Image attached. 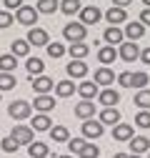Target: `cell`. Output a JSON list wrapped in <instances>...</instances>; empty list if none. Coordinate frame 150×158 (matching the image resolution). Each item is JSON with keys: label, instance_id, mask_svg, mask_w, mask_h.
Wrapping results in <instances>:
<instances>
[{"label": "cell", "instance_id": "obj_1", "mask_svg": "<svg viewBox=\"0 0 150 158\" xmlns=\"http://www.w3.org/2000/svg\"><path fill=\"white\" fill-rule=\"evenodd\" d=\"M38 8H33V5H20L15 10V23H20V25H25V28H33L35 23H38Z\"/></svg>", "mask_w": 150, "mask_h": 158}, {"label": "cell", "instance_id": "obj_2", "mask_svg": "<svg viewBox=\"0 0 150 158\" xmlns=\"http://www.w3.org/2000/svg\"><path fill=\"white\" fill-rule=\"evenodd\" d=\"M85 35H88V25H83L80 20L78 23H68L63 28V38L68 43H78V40H85Z\"/></svg>", "mask_w": 150, "mask_h": 158}, {"label": "cell", "instance_id": "obj_3", "mask_svg": "<svg viewBox=\"0 0 150 158\" xmlns=\"http://www.w3.org/2000/svg\"><path fill=\"white\" fill-rule=\"evenodd\" d=\"M30 113H33V106L28 101H13L8 106V115L15 121H25V118H30Z\"/></svg>", "mask_w": 150, "mask_h": 158}, {"label": "cell", "instance_id": "obj_4", "mask_svg": "<svg viewBox=\"0 0 150 158\" xmlns=\"http://www.w3.org/2000/svg\"><path fill=\"white\" fill-rule=\"evenodd\" d=\"M25 40H28L30 45L45 48V45L50 43V35H48V30H45V28H38V25H33V28H28V38H25Z\"/></svg>", "mask_w": 150, "mask_h": 158}, {"label": "cell", "instance_id": "obj_5", "mask_svg": "<svg viewBox=\"0 0 150 158\" xmlns=\"http://www.w3.org/2000/svg\"><path fill=\"white\" fill-rule=\"evenodd\" d=\"M38 113H50V110H55V98L50 95V93H38L35 95V101L30 103Z\"/></svg>", "mask_w": 150, "mask_h": 158}, {"label": "cell", "instance_id": "obj_6", "mask_svg": "<svg viewBox=\"0 0 150 158\" xmlns=\"http://www.w3.org/2000/svg\"><path fill=\"white\" fill-rule=\"evenodd\" d=\"M105 131V126L100 121H95V118H85L83 123V138H90V141H95V138H100Z\"/></svg>", "mask_w": 150, "mask_h": 158}, {"label": "cell", "instance_id": "obj_7", "mask_svg": "<svg viewBox=\"0 0 150 158\" xmlns=\"http://www.w3.org/2000/svg\"><path fill=\"white\" fill-rule=\"evenodd\" d=\"M118 55L123 58L125 63H135V60H138V55H140V48H138V43H135V40H128V43L123 40V43H120Z\"/></svg>", "mask_w": 150, "mask_h": 158}, {"label": "cell", "instance_id": "obj_8", "mask_svg": "<svg viewBox=\"0 0 150 158\" xmlns=\"http://www.w3.org/2000/svg\"><path fill=\"white\" fill-rule=\"evenodd\" d=\"M80 23L83 25H95L100 18H103V10L98 8V5H88V8H80Z\"/></svg>", "mask_w": 150, "mask_h": 158}, {"label": "cell", "instance_id": "obj_9", "mask_svg": "<svg viewBox=\"0 0 150 158\" xmlns=\"http://www.w3.org/2000/svg\"><path fill=\"white\" fill-rule=\"evenodd\" d=\"M115 73H112L108 65H100L98 70H95V75H93V81H95L98 85H103V88H108V85H112V83H115Z\"/></svg>", "mask_w": 150, "mask_h": 158}, {"label": "cell", "instance_id": "obj_10", "mask_svg": "<svg viewBox=\"0 0 150 158\" xmlns=\"http://www.w3.org/2000/svg\"><path fill=\"white\" fill-rule=\"evenodd\" d=\"M98 101H100V106L103 108H108V106H118L120 103V93L115 90V88H103L100 93H98Z\"/></svg>", "mask_w": 150, "mask_h": 158}, {"label": "cell", "instance_id": "obj_11", "mask_svg": "<svg viewBox=\"0 0 150 158\" xmlns=\"http://www.w3.org/2000/svg\"><path fill=\"white\" fill-rule=\"evenodd\" d=\"M105 20H108L110 25H120V23H125V20H128V13H125V8L110 5V8L105 10Z\"/></svg>", "mask_w": 150, "mask_h": 158}, {"label": "cell", "instance_id": "obj_12", "mask_svg": "<svg viewBox=\"0 0 150 158\" xmlns=\"http://www.w3.org/2000/svg\"><path fill=\"white\" fill-rule=\"evenodd\" d=\"M10 135H13L20 146H28V143H33V141H35V138H33V128H28V126H23V123H20V126H15Z\"/></svg>", "mask_w": 150, "mask_h": 158}, {"label": "cell", "instance_id": "obj_13", "mask_svg": "<svg viewBox=\"0 0 150 158\" xmlns=\"http://www.w3.org/2000/svg\"><path fill=\"white\" fill-rule=\"evenodd\" d=\"M123 35L128 38V40H140V38L145 35V25L138 20V23H128L125 20V28H123Z\"/></svg>", "mask_w": 150, "mask_h": 158}, {"label": "cell", "instance_id": "obj_14", "mask_svg": "<svg viewBox=\"0 0 150 158\" xmlns=\"http://www.w3.org/2000/svg\"><path fill=\"white\" fill-rule=\"evenodd\" d=\"M98 121H100L103 126H115V123H120V110H118L115 106H108V108L100 110V118H98Z\"/></svg>", "mask_w": 150, "mask_h": 158}, {"label": "cell", "instance_id": "obj_15", "mask_svg": "<svg viewBox=\"0 0 150 158\" xmlns=\"http://www.w3.org/2000/svg\"><path fill=\"white\" fill-rule=\"evenodd\" d=\"M112 138L120 143H128L130 138H133V126L130 123H115L112 126Z\"/></svg>", "mask_w": 150, "mask_h": 158}, {"label": "cell", "instance_id": "obj_16", "mask_svg": "<svg viewBox=\"0 0 150 158\" xmlns=\"http://www.w3.org/2000/svg\"><path fill=\"white\" fill-rule=\"evenodd\" d=\"M78 93L85 98V101H95L98 93H100V85H98L95 81H85V83H80V85H78Z\"/></svg>", "mask_w": 150, "mask_h": 158}, {"label": "cell", "instance_id": "obj_17", "mask_svg": "<svg viewBox=\"0 0 150 158\" xmlns=\"http://www.w3.org/2000/svg\"><path fill=\"white\" fill-rule=\"evenodd\" d=\"M103 40L108 43V45H120L123 40H125V35H123V28H118V25H110V28H105V33H103Z\"/></svg>", "mask_w": 150, "mask_h": 158}, {"label": "cell", "instance_id": "obj_18", "mask_svg": "<svg viewBox=\"0 0 150 158\" xmlns=\"http://www.w3.org/2000/svg\"><path fill=\"white\" fill-rule=\"evenodd\" d=\"M73 113L78 115V118H83V121H85V118H93V115H95V103H93V101H85V98H83V101L73 108Z\"/></svg>", "mask_w": 150, "mask_h": 158}, {"label": "cell", "instance_id": "obj_19", "mask_svg": "<svg viewBox=\"0 0 150 158\" xmlns=\"http://www.w3.org/2000/svg\"><path fill=\"white\" fill-rule=\"evenodd\" d=\"M33 81V90L35 93H50L53 90V78H48V75H35V78H30Z\"/></svg>", "mask_w": 150, "mask_h": 158}, {"label": "cell", "instance_id": "obj_20", "mask_svg": "<svg viewBox=\"0 0 150 158\" xmlns=\"http://www.w3.org/2000/svg\"><path fill=\"white\" fill-rule=\"evenodd\" d=\"M65 70H68V75H70V78H85V75H88V63L75 60V58H73V60L65 65Z\"/></svg>", "mask_w": 150, "mask_h": 158}, {"label": "cell", "instance_id": "obj_21", "mask_svg": "<svg viewBox=\"0 0 150 158\" xmlns=\"http://www.w3.org/2000/svg\"><path fill=\"white\" fill-rule=\"evenodd\" d=\"M128 143H130V153H138L140 156V153H148L150 151V141H148L145 135H133Z\"/></svg>", "mask_w": 150, "mask_h": 158}, {"label": "cell", "instance_id": "obj_22", "mask_svg": "<svg viewBox=\"0 0 150 158\" xmlns=\"http://www.w3.org/2000/svg\"><path fill=\"white\" fill-rule=\"evenodd\" d=\"M115 58H118V50H115V45H103V48L98 50V63H103V65L115 63Z\"/></svg>", "mask_w": 150, "mask_h": 158}, {"label": "cell", "instance_id": "obj_23", "mask_svg": "<svg viewBox=\"0 0 150 158\" xmlns=\"http://www.w3.org/2000/svg\"><path fill=\"white\" fill-rule=\"evenodd\" d=\"M68 53H70V58H75V60H83V58L90 53V45H88V43H83V40H78V43H70Z\"/></svg>", "mask_w": 150, "mask_h": 158}, {"label": "cell", "instance_id": "obj_24", "mask_svg": "<svg viewBox=\"0 0 150 158\" xmlns=\"http://www.w3.org/2000/svg\"><path fill=\"white\" fill-rule=\"evenodd\" d=\"M75 90H78V85H75L73 81H60V83H55V95H58V98H70Z\"/></svg>", "mask_w": 150, "mask_h": 158}, {"label": "cell", "instance_id": "obj_25", "mask_svg": "<svg viewBox=\"0 0 150 158\" xmlns=\"http://www.w3.org/2000/svg\"><path fill=\"white\" fill-rule=\"evenodd\" d=\"M28 153H30V158H45L50 153V146L40 143V141H33V143H28Z\"/></svg>", "mask_w": 150, "mask_h": 158}, {"label": "cell", "instance_id": "obj_26", "mask_svg": "<svg viewBox=\"0 0 150 158\" xmlns=\"http://www.w3.org/2000/svg\"><path fill=\"white\" fill-rule=\"evenodd\" d=\"M70 138V131L65 126H50V141L53 143H68Z\"/></svg>", "mask_w": 150, "mask_h": 158}, {"label": "cell", "instance_id": "obj_27", "mask_svg": "<svg viewBox=\"0 0 150 158\" xmlns=\"http://www.w3.org/2000/svg\"><path fill=\"white\" fill-rule=\"evenodd\" d=\"M25 70H28V75H30V78H35V75H43L45 63L40 60V58H28V60H25Z\"/></svg>", "mask_w": 150, "mask_h": 158}, {"label": "cell", "instance_id": "obj_28", "mask_svg": "<svg viewBox=\"0 0 150 158\" xmlns=\"http://www.w3.org/2000/svg\"><path fill=\"white\" fill-rule=\"evenodd\" d=\"M10 53H13L15 58H28V53H30V43L23 40V38H20V40H13V43H10Z\"/></svg>", "mask_w": 150, "mask_h": 158}, {"label": "cell", "instance_id": "obj_29", "mask_svg": "<svg viewBox=\"0 0 150 158\" xmlns=\"http://www.w3.org/2000/svg\"><path fill=\"white\" fill-rule=\"evenodd\" d=\"M38 13L43 15H53L55 10H60V0H38Z\"/></svg>", "mask_w": 150, "mask_h": 158}, {"label": "cell", "instance_id": "obj_30", "mask_svg": "<svg viewBox=\"0 0 150 158\" xmlns=\"http://www.w3.org/2000/svg\"><path fill=\"white\" fill-rule=\"evenodd\" d=\"M133 103H135L140 110H150V90H148V88H140V90L135 93V98H133Z\"/></svg>", "mask_w": 150, "mask_h": 158}, {"label": "cell", "instance_id": "obj_31", "mask_svg": "<svg viewBox=\"0 0 150 158\" xmlns=\"http://www.w3.org/2000/svg\"><path fill=\"white\" fill-rule=\"evenodd\" d=\"M50 115L48 113H38L33 115V131H50Z\"/></svg>", "mask_w": 150, "mask_h": 158}, {"label": "cell", "instance_id": "obj_32", "mask_svg": "<svg viewBox=\"0 0 150 158\" xmlns=\"http://www.w3.org/2000/svg\"><path fill=\"white\" fill-rule=\"evenodd\" d=\"M18 68V58L13 53H5V55H0V70L3 73H13Z\"/></svg>", "mask_w": 150, "mask_h": 158}, {"label": "cell", "instance_id": "obj_33", "mask_svg": "<svg viewBox=\"0 0 150 158\" xmlns=\"http://www.w3.org/2000/svg\"><path fill=\"white\" fill-rule=\"evenodd\" d=\"M148 83H150V75H148L145 70H135V73H133V83H130V88L140 90V88H145Z\"/></svg>", "mask_w": 150, "mask_h": 158}, {"label": "cell", "instance_id": "obj_34", "mask_svg": "<svg viewBox=\"0 0 150 158\" xmlns=\"http://www.w3.org/2000/svg\"><path fill=\"white\" fill-rule=\"evenodd\" d=\"M80 0H60V10L65 13V15H78L80 13Z\"/></svg>", "mask_w": 150, "mask_h": 158}, {"label": "cell", "instance_id": "obj_35", "mask_svg": "<svg viewBox=\"0 0 150 158\" xmlns=\"http://www.w3.org/2000/svg\"><path fill=\"white\" fill-rule=\"evenodd\" d=\"M15 85H18L15 75H13V73H3V70H0V90H13Z\"/></svg>", "mask_w": 150, "mask_h": 158}, {"label": "cell", "instance_id": "obj_36", "mask_svg": "<svg viewBox=\"0 0 150 158\" xmlns=\"http://www.w3.org/2000/svg\"><path fill=\"white\" fill-rule=\"evenodd\" d=\"M78 156H80V158H98V156H100V148H98L95 143H88V141H85Z\"/></svg>", "mask_w": 150, "mask_h": 158}, {"label": "cell", "instance_id": "obj_37", "mask_svg": "<svg viewBox=\"0 0 150 158\" xmlns=\"http://www.w3.org/2000/svg\"><path fill=\"white\" fill-rule=\"evenodd\" d=\"M0 148H3L5 153H15L18 148H20V143H18L13 135H8V138H3V141H0Z\"/></svg>", "mask_w": 150, "mask_h": 158}, {"label": "cell", "instance_id": "obj_38", "mask_svg": "<svg viewBox=\"0 0 150 158\" xmlns=\"http://www.w3.org/2000/svg\"><path fill=\"white\" fill-rule=\"evenodd\" d=\"M45 48H48V55L50 58H63L65 55V45L63 43H48Z\"/></svg>", "mask_w": 150, "mask_h": 158}, {"label": "cell", "instance_id": "obj_39", "mask_svg": "<svg viewBox=\"0 0 150 158\" xmlns=\"http://www.w3.org/2000/svg\"><path fill=\"white\" fill-rule=\"evenodd\" d=\"M83 143H85V138H68V151L73 153V156H78L80 153V148H83Z\"/></svg>", "mask_w": 150, "mask_h": 158}, {"label": "cell", "instance_id": "obj_40", "mask_svg": "<svg viewBox=\"0 0 150 158\" xmlns=\"http://www.w3.org/2000/svg\"><path fill=\"white\" fill-rule=\"evenodd\" d=\"M135 126H138V128H150V110H138Z\"/></svg>", "mask_w": 150, "mask_h": 158}, {"label": "cell", "instance_id": "obj_41", "mask_svg": "<svg viewBox=\"0 0 150 158\" xmlns=\"http://www.w3.org/2000/svg\"><path fill=\"white\" fill-rule=\"evenodd\" d=\"M115 81H118L123 88H130V83H133V73H130V70H125V73H118V78H115Z\"/></svg>", "mask_w": 150, "mask_h": 158}, {"label": "cell", "instance_id": "obj_42", "mask_svg": "<svg viewBox=\"0 0 150 158\" xmlns=\"http://www.w3.org/2000/svg\"><path fill=\"white\" fill-rule=\"evenodd\" d=\"M10 25H13V13L0 10V30H3V28H10Z\"/></svg>", "mask_w": 150, "mask_h": 158}, {"label": "cell", "instance_id": "obj_43", "mask_svg": "<svg viewBox=\"0 0 150 158\" xmlns=\"http://www.w3.org/2000/svg\"><path fill=\"white\" fill-rule=\"evenodd\" d=\"M3 5H5V10H18L23 5V0H3Z\"/></svg>", "mask_w": 150, "mask_h": 158}, {"label": "cell", "instance_id": "obj_44", "mask_svg": "<svg viewBox=\"0 0 150 158\" xmlns=\"http://www.w3.org/2000/svg\"><path fill=\"white\" fill-rule=\"evenodd\" d=\"M138 58H140V63H145V65H150V45H148V48H143Z\"/></svg>", "mask_w": 150, "mask_h": 158}, {"label": "cell", "instance_id": "obj_45", "mask_svg": "<svg viewBox=\"0 0 150 158\" xmlns=\"http://www.w3.org/2000/svg\"><path fill=\"white\" fill-rule=\"evenodd\" d=\"M140 23H143V25H150V8H145V10L140 13Z\"/></svg>", "mask_w": 150, "mask_h": 158}, {"label": "cell", "instance_id": "obj_46", "mask_svg": "<svg viewBox=\"0 0 150 158\" xmlns=\"http://www.w3.org/2000/svg\"><path fill=\"white\" fill-rule=\"evenodd\" d=\"M133 0H112V5H118V8H128Z\"/></svg>", "mask_w": 150, "mask_h": 158}, {"label": "cell", "instance_id": "obj_47", "mask_svg": "<svg viewBox=\"0 0 150 158\" xmlns=\"http://www.w3.org/2000/svg\"><path fill=\"white\" fill-rule=\"evenodd\" d=\"M112 158H130V153H115Z\"/></svg>", "mask_w": 150, "mask_h": 158}, {"label": "cell", "instance_id": "obj_48", "mask_svg": "<svg viewBox=\"0 0 150 158\" xmlns=\"http://www.w3.org/2000/svg\"><path fill=\"white\" fill-rule=\"evenodd\" d=\"M55 158H73V153H68V156H55Z\"/></svg>", "mask_w": 150, "mask_h": 158}, {"label": "cell", "instance_id": "obj_49", "mask_svg": "<svg viewBox=\"0 0 150 158\" xmlns=\"http://www.w3.org/2000/svg\"><path fill=\"white\" fill-rule=\"evenodd\" d=\"M143 3H145V8H150V0H143Z\"/></svg>", "mask_w": 150, "mask_h": 158}, {"label": "cell", "instance_id": "obj_50", "mask_svg": "<svg viewBox=\"0 0 150 158\" xmlns=\"http://www.w3.org/2000/svg\"><path fill=\"white\" fill-rule=\"evenodd\" d=\"M130 158H140V156H138V153H130Z\"/></svg>", "mask_w": 150, "mask_h": 158}, {"label": "cell", "instance_id": "obj_51", "mask_svg": "<svg viewBox=\"0 0 150 158\" xmlns=\"http://www.w3.org/2000/svg\"><path fill=\"white\" fill-rule=\"evenodd\" d=\"M0 101H3V90H0Z\"/></svg>", "mask_w": 150, "mask_h": 158}, {"label": "cell", "instance_id": "obj_52", "mask_svg": "<svg viewBox=\"0 0 150 158\" xmlns=\"http://www.w3.org/2000/svg\"><path fill=\"white\" fill-rule=\"evenodd\" d=\"M148 158H150V151H148Z\"/></svg>", "mask_w": 150, "mask_h": 158}]
</instances>
